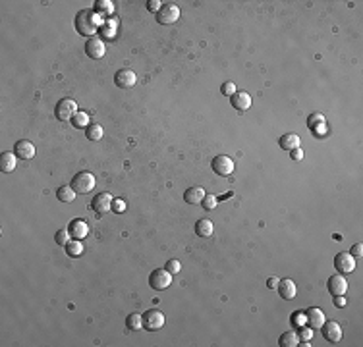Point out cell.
<instances>
[{"instance_id": "4316f807", "label": "cell", "mask_w": 363, "mask_h": 347, "mask_svg": "<svg viewBox=\"0 0 363 347\" xmlns=\"http://www.w3.org/2000/svg\"><path fill=\"white\" fill-rule=\"evenodd\" d=\"M66 247V253H68V257H79L81 253H83V245L79 239H70V241L64 245Z\"/></svg>"}, {"instance_id": "f546056e", "label": "cell", "mask_w": 363, "mask_h": 347, "mask_svg": "<svg viewBox=\"0 0 363 347\" xmlns=\"http://www.w3.org/2000/svg\"><path fill=\"white\" fill-rule=\"evenodd\" d=\"M72 239V235H70V231H68V228L66 230H58L55 235V241L58 243V245H66V243Z\"/></svg>"}, {"instance_id": "ba28073f", "label": "cell", "mask_w": 363, "mask_h": 347, "mask_svg": "<svg viewBox=\"0 0 363 347\" xmlns=\"http://www.w3.org/2000/svg\"><path fill=\"white\" fill-rule=\"evenodd\" d=\"M321 334H323V338L330 342V344H338L340 340H342V328H340V324H336L334 320H328V322H323V326H321Z\"/></svg>"}, {"instance_id": "4fadbf2b", "label": "cell", "mask_w": 363, "mask_h": 347, "mask_svg": "<svg viewBox=\"0 0 363 347\" xmlns=\"http://www.w3.org/2000/svg\"><path fill=\"white\" fill-rule=\"evenodd\" d=\"M105 43L101 41V39H95V37H91L87 39V43H85V54L89 56V58H95V60H99V58H103L105 56Z\"/></svg>"}, {"instance_id": "3957f363", "label": "cell", "mask_w": 363, "mask_h": 347, "mask_svg": "<svg viewBox=\"0 0 363 347\" xmlns=\"http://www.w3.org/2000/svg\"><path fill=\"white\" fill-rule=\"evenodd\" d=\"M149 284H151V288H153V289L163 291V289H166V288L172 284V274H170L166 268H157V270H153V272H151V276H149Z\"/></svg>"}, {"instance_id": "7402d4cb", "label": "cell", "mask_w": 363, "mask_h": 347, "mask_svg": "<svg viewBox=\"0 0 363 347\" xmlns=\"http://www.w3.org/2000/svg\"><path fill=\"white\" fill-rule=\"evenodd\" d=\"M278 346L280 347H296L300 346V336H298V332H284L280 338H278Z\"/></svg>"}, {"instance_id": "83f0119b", "label": "cell", "mask_w": 363, "mask_h": 347, "mask_svg": "<svg viewBox=\"0 0 363 347\" xmlns=\"http://www.w3.org/2000/svg\"><path fill=\"white\" fill-rule=\"evenodd\" d=\"M85 135L89 141H101L103 139V127L99 123H89V127L85 129Z\"/></svg>"}, {"instance_id": "4dcf8cb0", "label": "cell", "mask_w": 363, "mask_h": 347, "mask_svg": "<svg viewBox=\"0 0 363 347\" xmlns=\"http://www.w3.org/2000/svg\"><path fill=\"white\" fill-rule=\"evenodd\" d=\"M201 205L205 210H213V208L217 207V197H213V195H205L203 197V201H201Z\"/></svg>"}, {"instance_id": "836d02e7", "label": "cell", "mask_w": 363, "mask_h": 347, "mask_svg": "<svg viewBox=\"0 0 363 347\" xmlns=\"http://www.w3.org/2000/svg\"><path fill=\"white\" fill-rule=\"evenodd\" d=\"M112 210L114 212H124L126 210V201H122V199H116V201H112Z\"/></svg>"}, {"instance_id": "44dd1931", "label": "cell", "mask_w": 363, "mask_h": 347, "mask_svg": "<svg viewBox=\"0 0 363 347\" xmlns=\"http://www.w3.org/2000/svg\"><path fill=\"white\" fill-rule=\"evenodd\" d=\"M300 143H302L300 135H296V133H286V135H282L278 139V145H280L282 151H294V149L300 147Z\"/></svg>"}, {"instance_id": "f1b7e54d", "label": "cell", "mask_w": 363, "mask_h": 347, "mask_svg": "<svg viewBox=\"0 0 363 347\" xmlns=\"http://www.w3.org/2000/svg\"><path fill=\"white\" fill-rule=\"evenodd\" d=\"M307 125H309V129L315 133L317 127H323V125H325V116H323V114H311L307 120Z\"/></svg>"}, {"instance_id": "9c48e42d", "label": "cell", "mask_w": 363, "mask_h": 347, "mask_svg": "<svg viewBox=\"0 0 363 347\" xmlns=\"http://www.w3.org/2000/svg\"><path fill=\"white\" fill-rule=\"evenodd\" d=\"M334 266H336V270L340 272V274H348V272H354V268H356V257H352L350 253H338L336 257H334Z\"/></svg>"}, {"instance_id": "8d00e7d4", "label": "cell", "mask_w": 363, "mask_h": 347, "mask_svg": "<svg viewBox=\"0 0 363 347\" xmlns=\"http://www.w3.org/2000/svg\"><path fill=\"white\" fill-rule=\"evenodd\" d=\"M362 253H363V245L362 243H356V245L352 247V253H350V255H352V257H362Z\"/></svg>"}, {"instance_id": "603a6c76", "label": "cell", "mask_w": 363, "mask_h": 347, "mask_svg": "<svg viewBox=\"0 0 363 347\" xmlns=\"http://www.w3.org/2000/svg\"><path fill=\"white\" fill-rule=\"evenodd\" d=\"M213 230H215V226H213L211 220H207V218H201V220H197V224H195V233L199 237H211L213 235Z\"/></svg>"}, {"instance_id": "9a60e30c", "label": "cell", "mask_w": 363, "mask_h": 347, "mask_svg": "<svg viewBox=\"0 0 363 347\" xmlns=\"http://www.w3.org/2000/svg\"><path fill=\"white\" fill-rule=\"evenodd\" d=\"M14 155L18 156V158H21V160H31L35 156V147H33L31 141L21 139V141L16 143V147H14Z\"/></svg>"}, {"instance_id": "ab89813d", "label": "cell", "mask_w": 363, "mask_h": 347, "mask_svg": "<svg viewBox=\"0 0 363 347\" xmlns=\"http://www.w3.org/2000/svg\"><path fill=\"white\" fill-rule=\"evenodd\" d=\"M334 305H336V307H346V299L342 295H336V297H334Z\"/></svg>"}, {"instance_id": "5bb4252c", "label": "cell", "mask_w": 363, "mask_h": 347, "mask_svg": "<svg viewBox=\"0 0 363 347\" xmlns=\"http://www.w3.org/2000/svg\"><path fill=\"white\" fill-rule=\"evenodd\" d=\"M135 81H137V75H135V71H131V69H120V71H116V75H114V83L118 87H122V89L133 87L135 85Z\"/></svg>"}, {"instance_id": "484cf974", "label": "cell", "mask_w": 363, "mask_h": 347, "mask_svg": "<svg viewBox=\"0 0 363 347\" xmlns=\"http://www.w3.org/2000/svg\"><path fill=\"white\" fill-rule=\"evenodd\" d=\"M126 328L127 330H139V328H143V316H141V314H137V312H131V314H127Z\"/></svg>"}, {"instance_id": "ffe728a7", "label": "cell", "mask_w": 363, "mask_h": 347, "mask_svg": "<svg viewBox=\"0 0 363 347\" xmlns=\"http://www.w3.org/2000/svg\"><path fill=\"white\" fill-rule=\"evenodd\" d=\"M203 197H205L203 187H189V189H185V193H183V201L187 205H201Z\"/></svg>"}, {"instance_id": "f35d334b", "label": "cell", "mask_w": 363, "mask_h": 347, "mask_svg": "<svg viewBox=\"0 0 363 347\" xmlns=\"http://www.w3.org/2000/svg\"><path fill=\"white\" fill-rule=\"evenodd\" d=\"M311 334H313V330L311 328H302L300 330V334H298V336H300V338H302V340H305V342H307V340H311Z\"/></svg>"}, {"instance_id": "d6a6232c", "label": "cell", "mask_w": 363, "mask_h": 347, "mask_svg": "<svg viewBox=\"0 0 363 347\" xmlns=\"http://www.w3.org/2000/svg\"><path fill=\"white\" fill-rule=\"evenodd\" d=\"M180 268H182V264H180V260H168L166 262V270L170 272V274H178L180 272Z\"/></svg>"}, {"instance_id": "74e56055", "label": "cell", "mask_w": 363, "mask_h": 347, "mask_svg": "<svg viewBox=\"0 0 363 347\" xmlns=\"http://www.w3.org/2000/svg\"><path fill=\"white\" fill-rule=\"evenodd\" d=\"M290 155H292V158L296 160V162H300L302 158H303V151L298 147V149H294V151H290Z\"/></svg>"}, {"instance_id": "cb8c5ba5", "label": "cell", "mask_w": 363, "mask_h": 347, "mask_svg": "<svg viewBox=\"0 0 363 347\" xmlns=\"http://www.w3.org/2000/svg\"><path fill=\"white\" fill-rule=\"evenodd\" d=\"M75 191H73L72 185H62V187H58L56 191V197H58V201H62V203H72L73 199H75Z\"/></svg>"}, {"instance_id": "1f68e13d", "label": "cell", "mask_w": 363, "mask_h": 347, "mask_svg": "<svg viewBox=\"0 0 363 347\" xmlns=\"http://www.w3.org/2000/svg\"><path fill=\"white\" fill-rule=\"evenodd\" d=\"M220 93L226 95V97H232L236 93V85L232 81H226V83H222V87H220Z\"/></svg>"}, {"instance_id": "7c38bea8", "label": "cell", "mask_w": 363, "mask_h": 347, "mask_svg": "<svg viewBox=\"0 0 363 347\" xmlns=\"http://www.w3.org/2000/svg\"><path fill=\"white\" fill-rule=\"evenodd\" d=\"M328 291L332 297H336V295H344L348 291V282H346V278L342 274H334V276L328 278V284H327Z\"/></svg>"}, {"instance_id": "e575fe53", "label": "cell", "mask_w": 363, "mask_h": 347, "mask_svg": "<svg viewBox=\"0 0 363 347\" xmlns=\"http://www.w3.org/2000/svg\"><path fill=\"white\" fill-rule=\"evenodd\" d=\"M161 6H163V2H159V0H149V2H147V10H149V12H159Z\"/></svg>"}, {"instance_id": "8fae6325", "label": "cell", "mask_w": 363, "mask_h": 347, "mask_svg": "<svg viewBox=\"0 0 363 347\" xmlns=\"http://www.w3.org/2000/svg\"><path fill=\"white\" fill-rule=\"evenodd\" d=\"M91 207L99 214H105L107 210H112V197H110V193H105V191L97 193L93 197V201H91Z\"/></svg>"}, {"instance_id": "60d3db41", "label": "cell", "mask_w": 363, "mask_h": 347, "mask_svg": "<svg viewBox=\"0 0 363 347\" xmlns=\"http://www.w3.org/2000/svg\"><path fill=\"white\" fill-rule=\"evenodd\" d=\"M267 286H269V288H276V286H278V278H269V280H267Z\"/></svg>"}, {"instance_id": "5b68a950", "label": "cell", "mask_w": 363, "mask_h": 347, "mask_svg": "<svg viewBox=\"0 0 363 347\" xmlns=\"http://www.w3.org/2000/svg\"><path fill=\"white\" fill-rule=\"evenodd\" d=\"M164 322H166V318L159 309H151V311H147L143 314V328L149 330V332L161 330L164 326Z\"/></svg>"}, {"instance_id": "7a4b0ae2", "label": "cell", "mask_w": 363, "mask_h": 347, "mask_svg": "<svg viewBox=\"0 0 363 347\" xmlns=\"http://www.w3.org/2000/svg\"><path fill=\"white\" fill-rule=\"evenodd\" d=\"M70 185H72L73 191H75L77 195H85V193L93 191V187H95V175H93L91 172L75 174Z\"/></svg>"}, {"instance_id": "8992f818", "label": "cell", "mask_w": 363, "mask_h": 347, "mask_svg": "<svg viewBox=\"0 0 363 347\" xmlns=\"http://www.w3.org/2000/svg\"><path fill=\"white\" fill-rule=\"evenodd\" d=\"M75 112H77V104H75V101H72V99H62V101H58V104H56V108H55L56 118L62 121L72 120Z\"/></svg>"}, {"instance_id": "30bf717a", "label": "cell", "mask_w": 363, "mask_h": 347, "mask_svg": "<svg viewBox=\"0 0 363 347\" xmlns=\"http://www.w3.org/2000/svg\"><path fill=\"white\" fill-rule=\"evenodd\" d=\"M68 231H70L72 239H79L81 241V239H85L89 235V226L81 218H73L72 222L68 224Z\"/></svg>"}, {"instance_id": "d6986e66", "label": "cell", "mask_w": 363, "mask_h": 347, "mask_svg": "<svg viewBox=\"0 0 363 347\" xmlns=\"http://www.w3.org/2000/svg\"><path fill=\"white\" fill-rule=\"evenodd\" d=\"M16 160H18V156L14 155L12 151L2 153V155H0V172H4V174L14 172V170H16Z\"/></svg>"}, {"instance_id": "6da1fadb", "label": "cell", "mask_w": 363, "mask_h": 347, "mask_svg": "<svg viewBox=\"0 0 363 347\" xmlns=\"http://www.w3.org/2000/svg\"><path fill=\"white\" fill-rule=\"evenodd\" d=\"M97 27H99V19H97L93 10H79L77 12V16H75V29H77V33L91 39V35L97 33Z\"/></svg>"}, {"instance_id": "ac0fdd59", "label": "cell", "mask_w": 363, "mask_h": 347, "mask_svg": "<svg viewBox=\"0 0 363 347\" xmlns=\"http://www.w3.org/2000/svg\"><path fill=\"white\" fill-rule=\"evenodd\" d=\"M278 293L282 299H286V301H292L296 293H298V288H296V284L292 282L290 278H286V280H278Z\"/></svg>"}, {"instance_id": "277c9868", "label": "cell", "mask_w": 363, "mask_h": 347, "mask_svg": "<svg viewBox=\"0 0 363 347\" xmlns=\"http://www.w3.org/2000/svg\"><path fill=\"white\" fill-rule=\"evenodd\" d=\"M211 168H213V172L215 174L222 175V177H226V175H230V174L234 172V160L226 155H218V156L213 158Z\"/></svg>"}, {"instance_id": "2e32d148", "label": "cell", "mask_w": 363, "mask_h": 347, "mask_svg": "<svg viewBox=\"0 0 363 347\" xmlns=\"http://www.w3.org/2000/svg\"><path fill=\"white\" fill-rule=\"evenodd\" d=\"M305 322H307V326L311 330H319L325 322V312L317 309V307H311V309L305 311Z\"/></svg>"}, {"instance_id": "e0dca14e", "label": "cell", "mask_w": 363, "mask_h": 347, "mask_svg": "<svg viewBox=\"0 0 363 347\" xmlns=\"http://www.w3.org/2000/svg\"><path fill=\"white\" fill-rule=\"evenodd\" d=\"M230 103L232 106L236 108L238 112H245V110H249V106H251V97L245 93V91H240V93H234L232 97H230Z\"/></svg>"}, {"instance_id": "d590c367", "label": "cell", "mask_w": 363, "mask_h": 347, "mask_svg": "<svg viewBox=\"0 0 363 347\" xmlns=\"http://www.w3.org/2000/svg\"><path fill=\"white\" fill-rule=\"evenodd\" d=\"M97 10H101V12H112V2H109V0H101V2H97Z\"/></svg>"}, {"instance_id": "52a82bcc", "label": "cell", "mask_w": 363, "mask_h": 347, "mask_svg": "<svg viewBox=\"0 0 363 347\" xmlns=\"http://www.w3.org/2000/svg\"><path fill=\"white\" fill-rule=\"evenodd\" d=\"M178 17H180V8H178L176 4H172V2L163 4V6H161V10L157 12V21H159V23H163V25L174 23Z\"/></svg>"}, {"instance_id": "d4e9b609", "label": "cell", "mask_w": 363, "mask_h": 347, "mask_svg": "<svg viewBox=\"0 0 363 347\" xmlns=\"http://www.w3.org/2000/svg\"><path fill=\"white\" fill-rule=\"evenodd\" d=\"M72 123H73V127H79V129L83 127V129H87V127H89V114H87V112L77 110V112L73 114Z\"/></svg>"}]
</instances>
